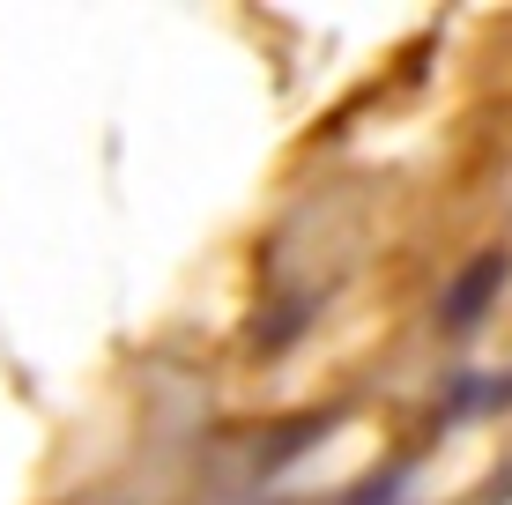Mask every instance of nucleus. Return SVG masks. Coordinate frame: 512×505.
I'll list each match as a JSON object with an SVG mask.
<instances>
[{"label":"nucleus","mask_w":512,"mask_h":505,"mask_svg":"<svg viewBox=\"0 0 512 505\" xmlns=\"http://www.w3.org/2000/svg\"><path fill=\"white\" fill-rule=\"evenodd\" d=\"M505 283H512V253H505V246H483L446 290H438V327H446V335H475V327H483V312L498 305Z\"/></svg>","instance_id":"nucleus-1"}]
</instances>
